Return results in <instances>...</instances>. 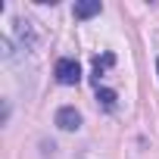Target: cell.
Returning a JSON list of instances; mask_svg holds the SVG:
<instances>
[{"label":"cell","mask_w":159,"mask_h":159,"mask_svg":"<svg viewBox=\"0 0 159 159\" xmlns=\"http://www.w3.org/2000/svg\"><path fill=\"white\" fill-rule=\"evenodd\" d=\"M100 10H103L100 3H75L72 13H75V19H91V16H97Z\"/></svg>","instance_id":"3957f363"},{"label":"cell","mask_w":159,"mask_h":159,"mask_svg":"<svg viewBox=\"0 0 159 159\" xmlns=\"http://www.w3.org/2000/svg\"><path fill=\"white\" fill-rule=\"evenodd\" d=\"M53 75H56L59 84H78V81H81V66H78L75 59H59L56 69H53Z\"/></svg>","instance_id":"6da1fadb"},{"label":"cell","mask_w":159,"mask_h":159,"mask_svg":"<svg viewBox=\"0 0 159 159\" xmlns=\"http://www.w3.org/2000/svg\"><path fill=\"white\" fill-rule=\"evenodd\" d=\"M97 100H100V103H103L106 109H112L119 97H116V91H112V88H97Z\"/></svg>","instance_id":"5b68a950"},{"label":"cell","mask_w":159,"mask_h":159,"mask_svg":"<svg viewBox=\"0 0 159 159\" xmlns=\"http://www.w3.org/2000/svg\"><path fill=\"white\" fill-rule=\"evenodd\" d=\"M56 125L62 131H78L81 128V116H78L75 106H62V109H56Z\"/></svg>","instance_id":"7a4b0ae2"},{"label":"cell","mask_w":159,"mask_h":159,"mask_svg":"<svg viewBox=\"0 0 159 159\" xmlns=\"http://www.w3.org/2000/svg\"><path fill=\"white\" fill-rule=\"evenodd\" d=\"M156 72H159V59H156Z\"/></svg>","instance_id":"8992f818"},{"label":"cell","mask_w":159,"mask_h":159,"mask_svg":"<svg viewBox=\"0 0 159 159\" xmlns=\"http://www.w3.org/2000/svg\"><path fill=\"white\" fill-rule=\"evenodd\" d=\"M112 62H116V56H112V53H103V56H97V59H94V75H97V81H100V75H103Z\"/></svg>","instance_id":"277c9868"}]
</instances>
